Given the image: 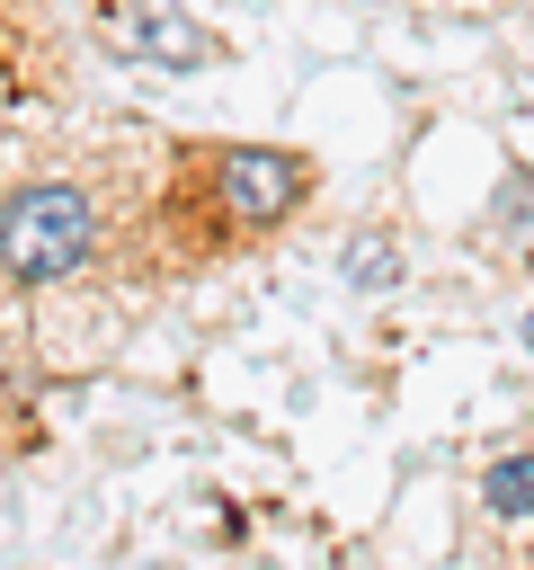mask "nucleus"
<instances>
[{
    "label": "nucleus",
    "instance_id": "nucleus-7",
    "mask_svg": "<svg viewBox=\"0 0 534 570\" xmlns=\"http://www.w3.org/2000/svg\"><path fill=\"white\" fill-rule=\"evenodd\" d=\"M516 338H525V347H534V312H525V321H516Z\"/></svg>",
    "mask_w": 534,
    "mask_h": 570
},
{
    "label": "nucleus",
    "instance_id": "nucleus-6",
    "mask_svg": "<svg viewBox=\"0 0 534 570\" xmlns=\"http://www.w3.org/2000/svg\"><path fill=\"white\" fill-rule=\"evenodd\" d=\"M507 232H534V169L525 160H507L498 196H490V240H507Z\"/></svg>",
    "mask_w": 534,
    "mask_h": 570
},
{
    "label": "nucleus",
    "instance_id": "nucleus-1",
    "mask_svg": "<svg viewBox=\"0 0 534 570\" xmlns=\"http://www.w3.org/2000/svg\"><path fill=\"white\" fill-rule=\"evenodd\" d=\"M320 196V160L294 142H169L160 187L142 196L134 232L107 240L134 276H214L267 240H285Z\"/></svg>",
    "mask_w": 534,
    "mask_h": 570
},
{
    "label": "nucleus",
    "instance_id": "nucleus-5",
    "mask_svg": "<svg viewBox=\"0 0 534 570\" xmlns=\"http://www.w3.org/2000/svg\"><path fill=\"white\" fill-rule=\"evenodd\" d=\"M481 517L534 525V454H498V463L481 472Z\"/></svg>",
    "mask_w": 534,
    "mask_h": 570
},
{
    "label": "nucleus",
    "instance_id": "nucleus-4",
    "mask_svg": "<svg viewBox=\"0 0 534 570\" xmlns=\"http://www.w3.org/2000/svg\"><path fill=\"white\" fill-rule=\"evenodd\" d=\"M338 276H347L356 294H392V285L409 276V249H400V232H392V223H356V232L338 240Z\"/></svg>",
    "mask_w": 534,
    "mask_h": 570
},
{
    "label": "nucleus",
    "instance_id": "nucleus-2",
    "mask_svg": "<svg viewBox=\"0 0 534 570\" xmlns=\"http://www.w3.org/2000/svg\"><path fill=\"white\" fill-rule=\"evenodd\" d=\"M107 240H116L107 205L71 169H36V178H18L0 196V276L9 285H62V276L98 267Z\"/></svg>",
    "mask_w": 534,
    "mask_h": 570
},
{
    "label": "nucleus",
    "instance_id": "nucleus-3",
    "mask_svg": "<svg viewBox=\"0 0 534 570\" xmlns=\"http://www.w3.org/2000/svg\"><path fill=\"white\" fill-rule=\"evenodd\" d=\"M89 45L107 62H125V71H222L231 62V36L205 27L178 0H98L89 9Z\"/></svg>",
    "mask_w": 534,
    "mask_h": 570
}]
</instances>
